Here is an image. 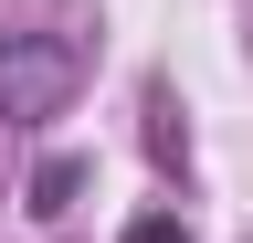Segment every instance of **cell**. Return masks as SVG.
I'll return each instance as SVG.
<instances>
[{"label": "cell", "mask_w": 253, "mask_h": 243, "mask_svg": "<svg viewBox=\"0 0 253 243\" xmlns=\"http://www.w3.org/2000/svg\"><path fill=\"white\" fill-rule=\"evenodd\" d=\"M84 74H95V53L74 32H0V116L11 127H53L84 96Z\"/></svg>", "instance_id": "cell-1"}, {"label": "cell", "mask_w": 253, "mask_h": 243, "mask_svg": "<svg viewBox=\"0 0 253 243\" xmlns=\"http://www.w3.org/2000/svg\"><path fill=\"white\" fill-rule=\"evenodd\" d=\"M74 191H84V159H42V169H32V191H21V211H32V222H63Z\"/></svg>", "instance_id": "cell-2"}, {"label": "cell", "mask_w": 253, "mask_h": 243, "mask_svg": "<svg viewBox=\"0 0 253 243\" xmlns=\"http://www.w3.org/2000/svg\"><path fill=\"white\" fill-rule=\"evenodd\" d=\"M116 243H190V222H179V211H137Z\"/></svg>", "instance_id": "cell-3"}]
</instances>
